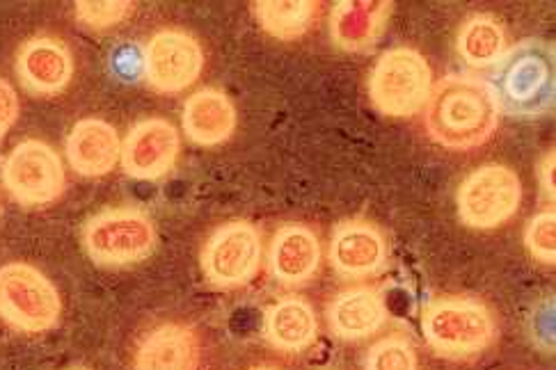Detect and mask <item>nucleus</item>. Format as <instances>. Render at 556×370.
Masks as SVG:
<instances>
[{
	"instance_id": "27",
	"label": "nucleus",
	"mask_w": 556,
	"mask_h": 370,
	"mask_svg": "<svg viewBox=\"0 0 556 370\" xmlns=\"http://www.w3.org/2000/svg\"><path fill=\"white\" fill-rule=\"evenodd\" d=\"M541 186L549 200H554V151L545 154L541 163Z\"/></svg>"
},
{
	"instance_id": "18",
	"label": "nucleus",
	"mask_w": 556,
	"mask_h": 370,
	"mask_svg": "<svg viewBox=\"0 0 556 370\" xmlns=\"http://www.w3.org/2000/svg\"><path fill=\"white\" fill-rule=\"evenodd\" d=\"M392 3L382 0H341L330 18V35L339 49L365 51L382 35Z\"/></svg>"
},
{
	"instance_id": "14",
	"label": "nucleus",
	"mask_w": 556,
	"mask_h": 370,
	"mask_svg": "<svg viewBox=\"0 0 556 370\" xmlns=\"http://www.w3.org/2000/svg\"><path fill=\"white\" fill-rule=\"evenodd\" d=\"M390 311L380 291L371 286H353L334 295L328 307V324L341 341H365L378 334Z\"/></svg>"
},
{
	"instance_id": "8",
	"label": "nucleus",
	"mask_w": 556,
	"mask_h": 370,
	"mask_svg": "<svg viewBox=\"0 0 556 370\" xmlns=\"http://www.w3.org/2000/svg\"><path fill=\"white\" fill-rule=\"evenodd\" d=\"M3 183L21 206H47L64 192V165L47 142L24 140L3 163Z\"/></svg>"
},
{
	"instance_id": "11",
	"label": "nucleus",
	"mask_w": 556,
	"mask_h": 370,
	"mask_svg": "<svg viewBox=\"0 0 556 370\" xmlns=\"http://www.w3.org/2000/svg\"><path fill=\"white\" fill-rule=\"evenodd\" d=\"M181 151L179 130L167 119H144L131 128L122 144V167L128 177L156 181L173 171Z\"/></svg>"
},
{
	"instance_id": "5",
	"label": "nucleus",
	"mask_w": 556,
	"mask_h": 370,
	"mask_svg": "<svg viewBox=\"0 0 556 370\" xmlns=\"http://www.w3.org/2000/svg\"><path fill=\"white\" fill-rule=\"evenodd\" d=\"M431 82L433 74L426 58L410 47H399L380 55L369 94L384 117L410 119L429 103Z\"/></svg>"
},
{
	"instance_id": "24",
	"label": "nucleus",
	"mask_w": 556,
	"mask_h": 370,
	"mask_svg": "<svg viewBox=\"0 0 556 370\" xmlns=\"http://www.w3.org/2000/svg\"><path fill=\"white\" fill-rule=\"evenodd\" d=\"M525 245L533 258L541 264H556V215L554 210H543L531 217L525 229Z\"/></svg>"
},
{
	"instance_id": "26",
	"label": "nucleus",
	"mask_w": 556,
	"mask_h": 370,
	"mask_svg": "<svg viewBox=\"0 0 556 370\" xmlns=\"http://www.w3.org/2000/svg\"><path fill=\"white\" fill-rule=\"evenodd\" d=\"M21 105H18V97L14 87L0 78V138H3L8 130L14 126V122L18 119Z\"/></svg>"
},
{
	"instance_id": "19",
	"label": "nucleus",
	"mask_w": 556,
	"mask_h": 370,
	"mask_svg": "<svg viewBox=\"0 0 556 370\" xmlns=\"http://www.w3.org/2000/svg\"><path fill=\"white\" fill-rule=\"evenodd\" d=\"M200 341L190 328L167 322L149 332L136 355V370H195Z\"/></svg>"
},
{
	"instance_id": "16",
	"label": "nucleus",
	"mask_w": 556,
	"mask_h": 370,
	"mask_svg": "<svg viewBox=\"0 0 556 370\" xmlns=\"http://www.w3.org/2000/svg\"><path fill=\"white\" fill-rule=\"evenodd\" d=\"M122 154V142L115 126L90 117L80 119L67 138V158L80 177H103Z\"/></svg>"
},
{
	"instance_id": "23",
	"label": "nucleus",
	"mask_w": 556,
	"mask_h": 370,
	"mask_svg": "<svg viewBox=\"0 0 556 370\" xmlns=\"http://www.w3.org/2000/svg\"><path fill=\"white\" fill-rule=\"evenodd\" d=\"M365 370H417V350L403 336L380 339L369 347Z\"/></svg>"
},
{
	"instance_id": "4",
	"label": "nucleus",
	"mask_w": 556,
	"mask_h": 370,
	"mask_svg": "<svg viewBox=\"0 0 556 370\" xmlns=\"http://www.w3.org/2000/svg\"><path fill=\"white\" fill-rule=\"evenodd\" d=\"M83 247L97 266L126 268L149 258L156 247V229L138 208H111L94 215L83 229Z\"/></svg>"
},
{
	"instance_id": "22",
	"label": "nucleus",
	"mask_w": 556,
	"mask_h": 370,
	"mask_svg": "<svg viewBox=\"0 0 556 370\" xmlns=\"http://www.w3.org/2000/svg\"><path fill=\"white\" fill-rule=\"evenodd\" d=\"M252 8L264 30L277 39L303 37L318 14V3L309 0H262Z\"/></svg>"
},
{
	"instance_id": "20",
	"label": "nucleus",
	"mask_w": 556,
	"mask_h": 370,
	"mask_svg": "<svg viewBox=\"0 0 556 370\" xmlns=\"http://www.w3.org/2000/svg\"><path fill=\"white\" fill-rule=\"evenodd\" d=\"M264 334L277 350L303 353L318 334L316 311L305 297L287 295L268 307L264 316Z\"/></svg>"
},
{
	"instance_id": "9",
	"label": "nucleus",
	"mask_w": 556,
	"mask_h": 370,
	"mask_svg": "<svg viewBox=\"0 0 556 370\" xmlns=\"http://www.w3.org/2000/svg\"><path fill=\"white\" fill-rule=\"evenodd\" d=\"M262 266V233L252 222L233 220L211 233L202 252V270L213 286L241 289Z\"/></svg>"
},
{
	"instance_id": "2",
	"label": "nucleus",
	"mask_w": 556,
	"mask_h": 370,
	"mask_svg": "<svg viewBox=\"0 0 556 370\" xmlns=\"http://www.w3.org/2000/svg\"><path fill=\"white\" fill-rule=\"evenodd\" d=\"M490 92L500 113L536 119L547 115L556 99V58L552 43L529 39L520 41L493 64Z\"/></svg>"
},
{
	"instance_id": "25",
	"label": "nucleus",
	"mask_w": 556,
	"mask_h": 370,
	"mask_svg": "<svg viewBox=\"0 0 556 370\" xmlns=\"http://www.w3.org/2000/svg\"><path fill=\"white\" fill-rule=\"evenodd\" d=\"M134 3L126 0H113V3H88V0H78L76 3V16L88 28L105 30L119 26L124 18L131 16Z\"/></svg>"
},
{
	"instance_id": "15",
	"label": "nucleus",
	"mask_w": 556,
	"mask_h": 370,
	"mask_svg": "<svg viewBox=\"0 0 556 370\" xmlns=\"http://www.w3.org/2000/svg\"><path fill=\"white\" fill-rule=\"evenodd\" d=\"M270 275L287 286H301L320 266L318 235L301 222L280 227L270 243Z\"/></svg>"
},
{
	"instance_id": "21",
	"label": "nucleus",
	"mask_w": 556,
	"mask_h": 370,
	"mask_svg": "<svg viewBox=\"0 0 556 370\" xmlns=\"http://www.w3.org/2000/svg\"><path fill=\"white\" fill-rule=\"evenodd\" d=\"M458 55L472 67H490L506 53V33L497 18L477 14L458 33Z\"/></svg>"
},
{
	"instance_id": "3",
	"label": "nucleus",
	"mask_w": 556,
	"mask_h": 370,
	"mask_svg": "<svg viewBox=\"0 0 556 370\" xmlns=\"http://www.w3.org/2000/svg\"><path fill=\"white\" fill-rule=\"evenodd\" d=\"M421 330L440 357L469 359L493 345L497 322L481 299L446 295L424 309Z\"/></svg>"
},
{
	"instance_id": "12",
	"label": "nucleus",
	"mask_w": 556,
	"mask_h": 370,
	"mask_svg": "<svg viewBox=\"0 0 556 370\" xmlns=\"http://www.w3.org/2000/svg\"><path fill=\"white\" fill-rule=\"evenodd\" d=\"M330 264L346 279H367L388 266V241L367 220L341 222L330 241Z\"/></svg>"
},
{
	"instance_id": "10",
	"label": "nucleus",
	"mask_w": 556,
	"mask_h": 370,
	"mask_svg": "<svg viewBox=\"0 0 556 370\" xmlns=\"http://www.w3.org/2000/svg\"><path fill=\"white\" fill-rule=\"evenodd\" d=\"M142 69L149 87L161 94H179L202 76L204 51L184 30H161L149 39Z\"/></svg>"
},
{
	"instance_id": "17",
	"label": "nucleus",
	"mask_w": 556,
	"mask_h": 370,
	"mask_svg": "<svg viewBox=\"0 0 556 370\" xmlns=\"http://www.w3.org/2000/svg\"><path fill=\"white\" fill-rule=\"evenodd\" d=\"M181 122L192 142L200 146H216L227 142L237 130V107L225 92L204 87L186 101Z\"/></svg>"
},
{
	"instance_id": "1",
	"label": "nucleus",
	"mask_w": 556,
	"mask_h": 370,
	"mask_svg": "<svg viewBox=\"0 0 556 370\" xmlns=\"http://www.w3.org/2000/svg\"><path fill=\"white\" fill-rule=\"evenodd\" d=\"M500 107L490 87L475 76L442 78L426 103V128L446 149H477L495 136Z\"/></svg>"
},
{
	"instance_id": "7",
	"label": "nucleus",
	"mask_w": 556,
	"mask_h": 370,
	"mask_svg": "<svg viewBox=\"0 0 556 370\" xmlns=\"http://www.w3.org/2000/svg\"><path fill=\"white\" fill-rule=\"evenodd\" d=\"M522 183L506 165H483L475 169L458 188L460 220L479 231L497 229L518 213Z\"/></svg>"
},
{
	"instance_id": "6",
	"label": "nucleus",
	"mask_w": 556,
	"mask_h": 370,
	"mask_svg": "<svg viewBox=\"0 0 556 370\" xmlns=\"http://www.w3.org/2000/svg\"><path fill=\"white\" fill-rule=\"evenodd\" d=\"M62 314V299L53 281L28 264L0 268V318L14 330L39 334L53 330Z\"/></svg>"
},
{
	"instance_id": "28",
	"label": "nucleus",
	"mask_w": 556,
	"mask_h": 370,
	"mask_svg": "<svg viewBox=\"0 0 556 370\" xmlns=\"http://www.w3.org/2000/svg\"><path fill=\"white\" fill-rule=\"evenodd\" d=\"M252 370H282V368H277V366H268V363H264V366H254Z\"/></svg>"
},
{
	"instance_id": "13",
	"label": "nucleus",
	"mask_w": 556,
	"mask_h": 370,
	"mask_svg": "<svg viewBox=\"0 0 556 370\" xmlns=\"http://www.w3.org/2000/svg\"><path fill=\"white\" fill-rule=\"evenodd\" d=\"M16 74L30 94H58L74 78V58L64 41L35 37L16 55Z\"/></svg>"
},
{
	"instance_id": "29",
	"label": "nucleus",
	"mask_w": 556,
	"mask_h": 370,
	"mask_svg": "<svg viewBox=\"0 0 556 370\" xmlns=\"http://www.w3.org/2000/svg\"><path fill=\"white\" fill-rule=\"evenodd\" d=\"M70 370H85V368H70Z\"/></svg>"
}]
</instances>
